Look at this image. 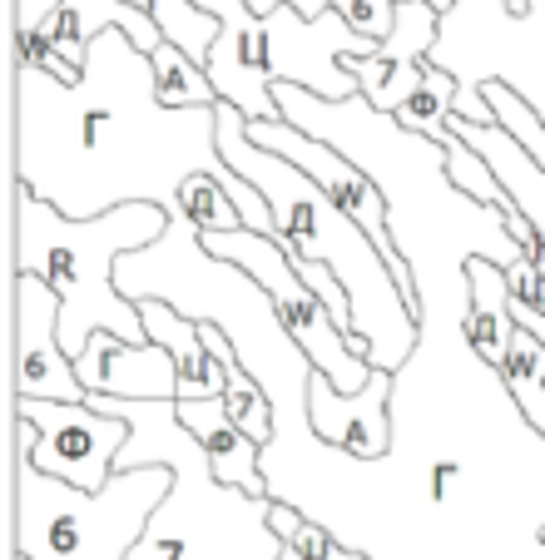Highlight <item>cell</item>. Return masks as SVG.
<instances>
[{"instance_id":"6da1fadb","label":"cell","mask_w":545,"mask_h":560,"mask_svg":"<svg viewBox=\"0 0 545 560\" xmlns=\"http://www.w3.org/2000/svg\"><path fill=\"white\" fill-rule=\"evenodd\" d=\"M219 154L239 179H248L253 189L268 199L272 219H278V244L288 258H313L323 264L337 283L352 298L357 338H368L372 368L397 372L411 358L417 342V307L402 298L392 264L382 258V248L368 233L357 229V219H347L298 164L268 154L248 139V115L219 100Z\"/></svg>"},{"instance_id":"e0dca14e","label":"cell","mask_w":545,"mask_h":560,"mask_svg":"<svg viewBox=\"0 0 545 560\" xmlns=\"http://www.w3.org/2000/svg\"><path fill=\"white\" fill-rule=\"evenodd\" d=\"M506 397L515 402V417L531 427L535 436H545V342L535 332H525L515 323V342L501 362Z\"/></svg>"},{"instance_id":"9a60e30c","label":"cell","mask_w":545,"mask_h":560,"mask_svg":"<svg viewBox=\"0 0 545 560\" xmlns=\"http://www.w3.org/2000/svg\"><path fill=\"white\" fill-rule=\"evenodd\" d=\"M178 422L194 442L204 446L213 476L223 487H243L248 497H268V476H263V446L253 436L239 432V422L229 417L223 397H209V402H174Z\"/></svg>"},{"instance_id":"44dd1931","label":"cell","mask_w":545,"mask_h":560,"mask_svg":"<svg viewBox=\"0 0 545 560\" xmlns=\"http://www.w3.org/2000/svg\"><path fill=\"white\" fill-rule=\"evenodd\" d=\"M174 213L189 223L194 233H239L243 229V209L233 203V194L223 189L209 174H194L184 189H178Z\"/></svg>"},{"instance_id":"836d02e7","label":"cell","mask_w":545,"mask_h":560,"mask_svg":"<svg viewBox=\"0 0 545 560\" xmlns=\"http://www.w3.org/2000/svg\"><path fill=\"white\" fill-rule=\"evenodd\" d=\"M541 540H545V530H541Z\"/></svg>"},{"instance_id":"4fadbf2b","label":"cell","mask_w":545,"mask_h":560,"mask_svg":"<svg viewBox=\"0 0 545 560\" xmlns=\"http://www.w3.org/2000/svg\"><path fill=\"white\" fill-rule=\"evenodd\" d=\"M447 129L456 139L476 149L491 164V174L506 184V194L515 199V213L525 219V258L541 268L545 278V170L521 149V139L506 125H472V119H447Z\"/></svg>"},{"instance_id":"9c48e42d","label":"cell","mask_w":545,"mask_h":560,"mask_svg":"<svg viewBox=\"0 0 545 560\" xmlns=\"http://www.w3.org/2000/svg\"><path fill=\"white\" fill-rule=\"evenodd\" d=\"M60 293L35 273H15V397L25 402H84L74 358L60 342Z\"/></svg>"},{"instance_id":"8992f818","label":"cell","mask_w":545,"mask_h":560,"mask_svg":"<svg viewBox=\"0 0 545 560\" xmlns=\"http://www.w3.org/2000/svg\"><path fill=\"white\" fill-rule=\"evenodd\" d=\"M199 248L219 264H233L253 278L263 298H268L278 328L288 332L298 352L308 358V368L323 372L343 397H357V392L372 382V348L368 338H352V332L337 328V317L327 313V303L303 283V273L293 268V258L283 254L278 238H263V233H199Z\"/></svg>"},{"instance_id":"4316f807","label":"cell","mask_w":545,"mask_h":560,"mask_svg":"<svg viewBox=\"0 0 545 560\" xmlns=\"http://www.w3.org/2000/svg\"><path fill=\"white\" fill-rule=\"evenodd\" d=\"M303 521H308V516L293 506V501H272V511H268V526H272V536L283 540V546L298 536V526H303Z\"/></svg>"},{"instance_id":"d4e9b609","label":"cell","mask_w":545,"mask_h":560,"mask_svg":"<svg viewBox=\"0 0 545 560\" xmlns=\"http://www.w3.org/2000/svg\"><path fill=\"white\" fill-rule=\"evenodd\" d=\"M288 550H298L303 560H372V556H362V550L343 546V540H337L333 530H327L323 521H313V516L298 526V536L288 540Z\"/></svg>"},{"instance_id":"603a6c76","label":"cell","mask_w":545,"mask_h":560,"mask_svg":"<svg viewBox=\"0 0 545 560\" xmlns=\"http://www.w3.org/2000/svg\"><path fill=\"white\" fill-rule=\"evenodd\" d=\"M333 11L343 15L347 31H357L362 40L387 45L392 31H397L402 5H397V0H333Z\"/></svg>"},{"instance_id":"f1b7e54d","label":"cell","mask_w":545,"mask_h":560,"mask_svg":"<svg viewBox=\"0 0 545 560\" xmlns=\"http://www.w3.org/2000/svg\"><path fill=\"white\" fill-rule=\"evenodd\" d=\"M515 323H521L525 332H535V338L545 342V313H535V307H525V303H515Z\"/></svg>"},{"instance_id":"e575fe53","label":"cell","mask_w":545,"mask_h":560,"mask_svg":"<svg viewBox=\"0 0 545 560\" xmlns=\"http://www.w3.org/2000/svg\"><path fill=\"white\" fill-rule=\"evenodd\" d=\"M541 5H545V0H541Z\"/></svg>"},{"instance_id":"52a82bcc","label":"cell","mask_w":545,"mask_h":560,"mask_svg":"<svg viewBox=\"0 0 545 560\" xmlns=\"http://www.w3.org/2000/svg\"><path fill=\"white\" fill-rule=\"evenodd\" d=\"M248 139L258 149H268V154L298 164V170H303L308 179H313L317 189H323L327 199L347 213V219H357V229L368 233L372 244L382 248V258L392 264V278H397L402 298H407V303L421 313L411 264H407V254L397 248V238H392V199H387V189H382V184L372 179L357 159H347L343 149H333V144H323V139L293 129L288 119H248Z\"/></svg>"},{"instance_id":"7402d4cb","label":"cell","mask_w":545,"mask_h":560,"mask_svg":"<svg viewBox=\"0 0 545 560\" xmlns=\"http://www.w3.org/2000/svg\"><path fill=\"white\" fill-rule=\"evenodd\" d=\"M476 90H482V95L491 100V109H496V125H506V129H511V135L521 139V149H525V154H531L535 164H541V170H545V119L535 115V109L525 105V100L515 95L511 85H506V80H482V85H476Z\"/></svg>"},{"instance_id":"5b68a950","label":"cell","mask_w":545,"mask_h":560,"mask_svg":"<svg viewBox=\"0 0 545 560\" xmlns=\"http://www.w3.org/2000/svg\"><path fill=\"white\" fill-rule=\"evenodd\" d=\"M174 491L164 466L115 471L105 491L65 487L15 452V556L25 560H129L149 516Z\"/></svg>"},{"instance_id":"f546056e","label":"cell","mask_w":545,"mask_h":560,"mask_svg":"<svg viewBox=\"0 0 545 560\" xmlns=\"http://www.w3.org/2000/svg\"><path fill=\"white\" fill-rule=\"evenodd\" d=\"M501 11L511 15V21H525V15L535 11V0H501Z\"/></svg>"},{"instance_id":"3957f363","label":"cell","mask_w":545,"mask_h":560,"mask_svg":"<svg viewBox=\"0 0 545 560\" xmlns=\"http://www.w3.org/2000/svg\"><path fill=\"white\" fill-rule=\"evenodd\" d=\"M174 213L159 203H125L100 219H65L55 203L15 184V273H35L60 293V342L70 358L90 348L95 332L149 342L144 313L119 293V258L159 244Z\"/></svg>"},{"instance_id":"484cf974","label":"cell","mask_w":545,"mask_h":560,"mask_svg":"<svg viewBox=\"0 0 545 560\" xmlns=\"http://www.w3.org/2000/svg\"><path fill=\"white\" fill-rule=\"evenodd\" d=\"M65 0H15V35H50Z\"/></svg>"},{"instance_id":"d6986e66","label":"cell","mask_w":545,"mask_h":560,"mask_svg":"<svg viewBox=\"0 0 545 560\" xmlns=\"http://www.w3.org/2000/svg\"><path fill=\"white\" fill-rule=\"evenodd\" d=\"M149 60H154V95L164 109H213L219 105V90H213L209 70H204L199 60H189L178 45L164 40Z\"/></svg>"},{"instance_id":"ac0fdd59","label":"cell","mask_w":545,"mask_h":560,"mask_svg":"<svg viewBox=\"0 0 545 560\" xmlns=\"http://www.w3.org/2000/svg\"><path fill=\"white\" fill-rule=\"evenodd\" d=\"M456 95H462V80H456L451 70H441V65L427 60L421 90H417V95H411L392 119H397V129H407V135L431 139V144H447V139H451L447 119L456 115Z\"/></svg>"},{"instance_id":"4dcf8cb0","label":"cell","mask_w":545,"mask_h":560,"mask_svg":"<svg viewBox=\"0 0 545 560\" xmlns=\"http://www.w3.org/2000/svg\"><path fill=\"white\" fill-rule=\"evenodd\" d=\"M427 5L441 15V21H447V15H451V5H456V0H427Z\"/></svg>"},{"instance_id":"7c38bea8","label":"cell","mask_w":545,"mask_h":560,"mask_svg":"<svg viewBox=\"0 0 545 560\" xmlns=\"http://www.w3.org/2000/svg\"><path fill=\"white\" fill-rule=\"evenodd\" d=\"M90 397L119 402H178V362L159 342H125L115 332H95L90 348L74 358Z\"/></svg>"},{"instance_id":"ba28073f","label":"cell","mask_w":545,"mask_h":560,"mask_svg":"<svg viewBox=\"0 0 545 560\" xmlns=\"http://www.w3.org/2000/svg\"><path fill=\"white\" fill-rule=\"evenodd\" d=\"M129 442V422L90 402H25L15 397V452L65 487L105 491Z\"/></svg>"},{"instance_id":"d6a6232c","label":"cell","mask_w":545,"mask_h":560,"mask_svg":"<svg viewBox=\"0 0 545 560\" xmlns=\"http://www.w3.org/2000/svg\"><path fill=\"white\" fill-rule=\"evenodd\" d=\"M15 560H25V556H15Z\"/></svg>"},{"instance_id":"cb8c5ba5","label":"cell","mask_w":545,"mask_h":560,"mask_svg":"<svg viewBox=\"0 0 545 560\" xmlns=\"http://www.w3.org/2000/svg\"><path fill=\"white\" fill-rule=\"evenodd\" d=\"M15 65H31V70L55 74L60 85H80V80H84V70H74V65L65 60V55L55 50L45 35H15Z\"/></svg>"},{"instance_id":"7a4b0ae2","label":"cell","mask_w":545,"mask_h":560,"mask_svg":"<svg viewBox=\"0 0 545 560\" xmlns=\"http://www.w3.org/2000/svg\"><path fill=\"white\" fill-rule=\"evenodd\" d=\"M95 412L129 422V442L115 471L164 466L174 491L149 516V530L129 560H278L283 540L272 536V497H248L243 487H223L204 446L184 432L174 402H119V397H84Z\"/></svg>"},{"instance_id":"8fae6325","label":"cell","mask_w":545,"mask_h":560,"mask_svg":"<svg viewBox=\"0 0 545 560\" xmlns=\"http://www.w3.org/2000/svg\"><path fill=\"white\" fill-rule=\"evenodd\" d=\"M437 40H441V15L431 11L427 0H407L392 40L382 45L378 55H368V60H347L362 100H368L378 115L392 119L421 90V74H427V60H431V50H437Z\"/></svg>"},{"instance_id":"30bf717a","label":"cell","mask_w":545,"mask_h":560,"mask_svg":"<svg viewBox=\"0 0 545 560\" xmlns=\"http://www.w3.org/2000/svg\"><path fill=\"white\" fill-rule=\"evenodd\" d=\"M392 392H397V372H382V368L372 372V382L357 397H343L323 372H313L303 387L308 427L327 446H337V452L357 456V462H378V456H387L392 436H397V427H392V412H397Z\"/></svg>"},{"instance_id":"1f68e13d","label":"cell","mask_w":545,"mask_h":560,"mask_svg":"<svg viewBox=\"0 0 545 560\" xmlns=\"http://www.w3.org/2000/svg\"><path fill=\"white\" fill-rule=\"evenodd\" d=\"M278 560H303V556H298V550H283V556H278Z\"/></svg>"},{"instance_id":"ffe728a7","label":"cell","mask_w":545,"mask_h":560,"mask_svg":"<svg viewBox=\"0 0 545 560\" xmlns=\"http://www.w3.org/2000/svg\"><path fill=\"white\" fill-rule=\"evenodd\" d=\"M149 15H154V25L164 31L169 45H178L189 60H199L204 70H209V55H213V45H219V35H223L219 15H209L204 5H194V0H154Z\"/></svg>"},{"instance_id":"277c9868","label":"cell","mask_w":545,"mask_h":560,"mask_svg":"<svg viewBox=\"0 0 545 560\" xmlns=\"http://www.w3.org/2000/svg\"><path fill=\"white\" fill-rule=\"evenodd\" d=\"M194 5L219 15L223 25L209 55L213 90L223 105L243 109L248 119H283L272 85H303L333 105L357 100L362 90H357L347 60H368L382 50L357 31H347L337 11H327L323 21H303L288 5H278L272 15H253L248 0H194Z\"/></svg>"},{"instance_id":"5bb4252c","label":"cell","mask_w":545,"mask_h":560,"mask_svg":"<svg viewBox=\"0 0 545 560\" xmlns=\"http://www.w3.org/2000/svg\"><path fill=\"white\" fill-rule=\"evenodd\" d=\"M139 313H144L149 342H159L178 362V402H209V397L229 392V372L204 338V317H184L164 298H144Z\"/></svg>"},{"instance_id":"2e32d148","label":"cell","mask_w":545,"mask_h":560,"mask_svg":"<svg viewBox=\"0 0 545 560\" xmlns=\"http://www.w3.org/2000/svg\"><path fill=\"white\" fill-rule=\"evenodd\" d=\"M462 283H466V313H462V332L472 342V352L486 362V368L501 372L506 352L515 342V293L511 278H506L501 264L491 258H466L462 264Z\"/></svg>"},{"instance_id":"83f0119b","label":"cell","mask_w":545,"mask_h":560,"mask_svg":"<svg viewBox=\"0 0 545 560\" xmlns=\"http://www.w3.org/2000/svg\"><path fill=\"white\" fill-rule=\"evenodd\" d=\"M288 11H298L303 21H323L327 11H333V0H283Z\"/></svg>"}]
</instances>
